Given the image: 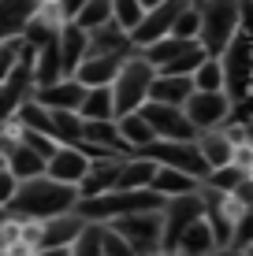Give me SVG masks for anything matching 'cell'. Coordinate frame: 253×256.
<instances>
[{"mask_svg": "<svg viewBox=\"0 0 253 256\" xmlns=\"http://www.w3.org/2000/svg\"><path fill=\"white\" fill-rule=\"evenodd\" d=\"M90 164H93V160L82 152V148H75V145H60L56 152L49 156V164H45V178L60 182V186L78 190V186H82V178H86V171H90Z\"/></svg>", "mask_w": 253, "mask_h": 256, "instance_id": "7c38bea8", "label": "cell"}, {"mask_svg": "<svg viewBox=\"0 0 253 256\" xmlns=\"http://www.w3.org/2000/svg\"><path fill=\"white\" fill-rule=\"evenodd\" d=\"M179 0H160V4H149V15L142 19L134 34H130V48L134 52H145L153 45H160L164 38H171V22H175L179 15Z\"/></svg>", "mask_w": 253, "mask_h": 256, "instance_id": "30bf717a", "label": "cell"}, {"mask_svg": "<svg viewBox=\"0 0 253 256\" xmlns=\"http://www.w3.org/2000/svg\"><path fill=\"white\" fill-rule=\"evenodd\" d=\"M153 256H179V252H153Z\"/></svg>", "mask_w": 253, "mask_h": 256, "instance_id": "ee69618b", "label": "cell"}, {"mask_svg": "<svg viewBox=\"0 0 253 256\" xmlns=\"http://www.w3.org/2000/svg\"><path fill=\"white\" fill-rule=\"evenodd\" d=\"M197 145V152H201V160L208 167V174L212 171H220V167H231L234 160V141L227 138V130H212V134H201L194 141Z\"/></svg>", "mask_w": 253, "mask_h": 256, "instance_id": "ac0fdd59", "label": "cell"}, {"mask_svg": "<svg viewBox=\"0 0 253 256\" xmlns=\"http://www.w3.org/2000/svg\"><path fill=\"white\" fill-rule=\"evenodd\" d=\"M75 208H78V190L60 186V182L41 174V178L19 182L12 204H8V216L19 219V223H49V219L71 216Z\"/></svg>", "mask_w": 253, "mask_h": 256, "instance_id": "6da1fadb", "label": "cell"}, {"mask_svg": "<svg viewBox=\"0 0 253 256\" xmlns=\"http://www.w3.org/2000/svg\"><path fill=\"white\" fill-rule=\"evenodd\" d=\"M119 167H123V156L93 160V164H90V171H86V178H82V186H78V200H93V197H104V193H112Z\"/></svg>", "mask_w": 253, "mask_h": 256, "instance_id": "9a60e30c", "label": "cell"}, {"mask_svg": "<svg viewBox=\"0 0 253 256\" xmlns=\"http://www.w3.org/2000/svg\"><path fill=\"white\" fill-rule=\"evenodd\" d=\"M34 12H38V4H30V0H23V4H15V0L0 4V41L23 38V30L34 19Z\"/></svg>", "mask_w": 253, "mask_h": 256, "instance_id": "d4e9b609", "label": "cell"}, {"mask_svg": "<svg viewBox=\"0 0 253 256\" xmlns=\"http://www.w3.org/2000/svg\"><path fill=\"white\" fill-rule=\"evenodd\" d=\"M86 56H134L130 48V38L116 26H104V30L90 34V52Z\"/></svg>", "mask_w": 253, "mask_h": 256, "instance_id": "4316f807", "label": "cell"}, {"mask_svg": "<svg viewBox=\"0 0 253 256\" xmlns=\"http://www.w3.org/2000/svg\"><path fill=\"white\" fill-rule=\"evenodd\" d=\"M190 82H194V93H223V67H220V60L205 56Z\"/></svg>", "mask_w": 253, "mask_h": 256, "instance_id": "4dcf8cb0", "label": "cell"}, {"mask_svg": "<svg viewBox=\"0 0 253 256\" xmlns=\"http://www.w3.org/2000/svg\"><path fill=\"white\" fill-rule=\"evenodd\" d=\"M34 256H71V249H45V252H34Z\"/></svg>", "mask_w": 253, "mask_h": 256, "instance_id": "60d3db41", "label": "cell"}, {"mask_svg": "<svg viewBox=\"0 0 253 256\" xmlns=\"http://www.w3.org/2000/svg\"><path fill=\"white\" fill-rule=\"evenodd\" d=\"M19 141H23L26 148H30V152H38V156H41L45 164H49V156H52V152L60 148V145H56L52 138H45V134H30V130H23V134H19Z\"/></svg>", "mask_w": 253, "mask_h": 256, "instance_id": "d590c367", "label": "cell"}, {"mask_svg": "<svg viewBox=\"0 0 253 256\" xmlns=\"http://www.w3.org/2000/svg\"><path fill=\"white\" fill-rule=\"evenodd\" d=\"M145 15H149V4H145V0H112V26L123 30L127 38L142 26Z\"/></svg>", "mask_w": 253, "mask_h": 256, "instance_id": "f1b7e54d", "label": "cell"}, {"mask_svg": "<svg viewBox=\"0 0 253 256\" xmlns=\"http://www.w3.org/2000/svg\"><path fill=\"white\" fill-rule=\"evenodd\" d=\"M82 96H86V90L75 82V78H60V82H52V86L34 90L30 100L41 104L45 112H78L82 108Z\"/></svg>", "mask_w": 253, "mask_h": 256, "instance_id": "4fadbf2b", "label": "cell"}, {"mask_svg": "<svg viewBox=\"0 0 253 256\" xmlns=\"http://www.w3.org/2000/svg\"><path fill=\"white\" fill-rule=\"evenodd\" d=\"M34 93V82H30V67H19L4 86H0V122H12L15 112L23 108V100Z\"/></svg>", "mask_w": 253, "mask_h": 256, "instance_id": "e0dca14e", "label": "cell"}, {"mask_svg": "<svg viewBox=\"0 0 253 256\" xmlns=\"http://www.w3.org/2000/svg\"><path fill=\"white\" fill-rule=\"evenodd\" d=\"M156 178V164L145 160V156H127L123 167H119L116 174V186H112V193H142L149 190Z\"/></svg>", "mask_w": 253, "mask_h": 256, "instance_id": "2e32d148", "label": "cell"}, {"mask_svg": "<svg viewBox=\"0 0 253 256\" xmlns=\"http://www.w3.org/2000/svg\"><path fill=\"white\" fill-rule=\"evenodd\" d=\"M101 252H104V256H138V252L123 242V238L112 234L108 226H101Z\"/></svg>", "mask_w": 253, "mask_h": 256, "instance_id": "8d00e7d4", "label": "cell"}, {"mask_svg": "<svg viewBox=\"0 0 253 256\" xmlns=\"http://www.w3.org/2000/svg\"><path fill=\"white\" fill-rule=\"evenodd\" d=\"M26 64V48H23V38L15 41H0V86L8 82V78L15 74Z\"/></svg>", "mask_w": 253, "mask_h": 256, "instance_id": "1f68e13d", "label": "cell"}, {"mask_svg": "<svg viewBox=\"0 0 253 256\" xmlns=\"http://www.w3.org/2000/svg\"><path fill=\"white\" fill-rule=\"evenodd\" d=\"M231 112H234V104L227 100V93H190V100L182 104V116L197 130V138L212 134V130H223Z\"/></svg>", "mask_w": 253, "mask_h": 256, "instance_id": "52a82bcc", "label": "cell"}, {"mask_svg": "<svg viewBox=\"0 0 253 256\" xmlns=\"http://www.w3.org/2000/svg\"><path fill=\"white\" fill-rule=\"evenodd\" d=\"M153 78L156 70L145 64L142 56H130L123 60V67H119L116 82H112V100H116V119L119 116H130V112H142L145 104H149V90H153Z\"/></svg>", "mask_w": 253, "mask_h": 256, "instance_id": "7a4b0ae2", "label": "cell"}, {"mask_svg": "<svg viewBox=\"0 0 253 256\" xmlns=\"http://www.w3.org/2000/svg\"><path fill=\"white\" fill-rule=\"evenodd\" d=\"M246 252H249V256H253V245H249V249H246Z\"/></svg>", "mask_w": 253, "mask_h": 256, "instance_id": "f6af8a7d", "label": "cell"}, {"mask_svg": "<svg viewBox=\"0 0 253 256\" xmlns=\"http://www.w3.org/2000/svg\"><path fill=\"white\" fill-rule=\"evenodd\" d=\"M15 190H19V182L8 174V167H0V212H8V204H12Z\"/></svg>", "mask_w": 253, "mask_h": 256, "instance_id": "f35d334b", "label": "cell"}, {"mask_svg": "<svg viewBox=\"0 0 253 256\" xmlns=\"http://www.w3.org/2000/svg\"><path fill=\"white\" fill-rule=\"evenodd\" d=\"M227 197H231V200H234L238 208H253V178L246 174V178H242L238 186H234V190L227 193Z\"/></svg>", "mask_w": 253, "mask_h": 256, "instance_id": "74e56055", "label": "cell"}, {"mask_svg": "<svg viewBox=\"0 0 253 256\" xmlns=\"http://www.w3.org/2000/svg\"><path fill=\"white\" fill-rule=\"evenodd\" d=\"M142 119L153 126L156 141H197V130L186 122L182 108H164V104H145Z\"/></svg>", "mask_w": 253, "mask_h": 256, "instance_id": "8fae6325", "label": "cell"}, {"mask_svg": "<svg viewBox=\"0 0 253 256\" xmlns=\"http://www.w3.org/2000/svg\"><path fill=\"white\" fill-rule=\"evenodd\" d=\"M78 119L86 122H116V100H112V86L108 90H86Z\"/></svg>", "mask_w": 253, "mask_h": 256, "instance_id": "484cf974", "label": "cell"}, {"mask_svg": "<svg viewBox=\"0 0 253 256\" xmlns=\"http://www.w3.org/2000/svg\"><path fill=\"white\" fill-rule=\"evenodd\" d=\"M246 145H253V122H246Z\"/></svg>", "mask_w": 253, "mask_h": 256, "instance_id": "7bdbcfd3", "label": "cell"}, {"mask_svg": "<svg viewBox=\"0 0 253 256\" xmlns=\"http://www.w3.org/2000/svg\"><path fill=\"white\" fill-rule=\"evenodd\" d=\"M238 34H242L246 41H253V0L238 4Z\"/></svg>", "mask_w": 253, "mask_h": 256, "instance_id": "ab89813d", "label": "cell"}, {"mask_svg": "<svg viewBox=\"0 0 253 256\" xmlns=\"http://www.w3.org/2000/svg\"><path fill=\"white\" fill-rule=\"evenodd\" d=\"M242 178H246V174H242L238 167H220V171H212V174L205 178V186H208V190H216V193H231Z\"/></svg>", "mask_w": 253, "mask_h": 256, "instance_id": "836d02e7", "label": "cell"}, {"mask_svg": "<svg viewBox=\"0 0 253 256\" xmlns=\"http://www.w3.org/2000/svg\"><path fill=\"white\" fill-rule=\"evenodd\" d=\"M138 156L153 160L156 167H171V171H179V174H190V178L201 182V186L208 178V167H205L194 141H153V145L145 148V152H138Z\"/></svg>", "mask_w": 253, "mask_h": 256, "instance_id": "5b68a950", "label": "cell"}, {"mask_svg": "<svg viewBox=\"0 0 253 256\" xmlns=\"http://www.w3.org/2000/svg\"><path fill=\"white\" fill-rule=\"evenodd\" d=\"M149 190L160 200H175V197H190V193H197V190H201V182H194L190 174L171 171V167H156V178H153Z\"/></svg>", "mask_w": 253, "mask_h": 256, "instance_id": "603a6c76", "label": "cell"}, {"mask_svg": "<svg viewBox=\"0 0 253 256\" xmlns=\"http://www.w3.org/2000/svg\"><path fill=\"white\" fill-rule=\"evenodd\" d=\"M71 256H104L101 252V226H86L82 234H78V242L71 245Z\"/></svg>", "mask_w": 253, "mask_h": 256, "instance_id": "e575fe53", "label": "cell"}, {"mask_svg": "<svg viewBox=\"0 0 253 256\" xmlns=\"http://www.w3.org/2000/svg\"><path fill=\"white\" fill-rule=\"evenodd\" d=\"M56 48H60V64H64V74L71 78L78 64L86 60V52H90V34H82L78 26H64L56 38Z\"/></svg>", "mask_w": 253, "mask_h": 256, "instance_id": "d6986e66", "label": "cell"}, {"mask_svg": "<svg viewBox=\"0 0 253 256\" xmlns=\"http://www.w3.org/2000/svg\"><path fill=\"white\" fill-rule=\"evenodd\" d=\"M201 8V38L197 45L205 48V56L220 60L227 45L238 38V4L231 0H212V4H197Z\"/></svg>", "mask_w": 253, "mask_h": 256, "instance_id": "3957f363", "label": "cell"}, {"mask_svg": "<svg viewBox=\"0 0 253 256\" xmlns=\"http://www.w3.org/2000/svg\"><path fill=\"white\" fill-rule=\"evenodd\" d=\"M220 67H223V93H227L231 104H242L249 96V70H253V41L238 38L227 45V52L220 56Z\"/></svg>", "mask_w": 253, "mask_h": 256, "instance_id": "8992f818", "label": "cell"}, {"mask_svg": "<svg viewBox=\"0 0 253 256\" xmlns=\"http://www.w3.org/2000/svg\"><path fill=\"white\" fill-rule=\"evenodd\" d=\"M249 178H253V167H249Z\"/></svg>", "mask_w": 253, "mask_h": 256, "instance_id": "bcb514c9", "label": "cell"}, {"mask_svg": "<svg viewBox=\"0 0 253 256\" xmlns=\"http://www.w3.org/2000/svg\"><path fill=\"white\" fill-rule=\"evenodd\" d=\"M175 252L179 256H216V238H212V226L205 223V219H197V223H190L186 230L179 234L175 242Z\"/></svg>", "mask_w": 253, "mask_h": 256, "instance_id": "7402d4cb", "label": "cell"}, {"mask_svg": "<svg viewBox=\"0 0 253 256\" xmlns=\"http://www.w3.org/2000/svg\"><path fill=\"white\" fill-rule=\"evenodd\" d=\"M171 38L175 41H197L201 38V8L197 4H182L175 22H171Z\"/></svg>", "mask_w": 253, "mask_h": 256, "instance_id": "f546056e", "label": "cell"}, {"mask_svg": "<svg viewBox=\"0 0 253 256\" xmlns=\"http://www.w3.org/2000/svg\"><path fill=\"white\" fill-rule=\"evenodd\" d=\"M160 219H164V252H175V242H179V234L186 230L190 223L205 219L201 190H197V193H190V197L164 200V208H160Z\"/></svg>", "mask_w": 253, "mask_h": 256, "instance_id": "ba28073f", "label": "cell"}, {"mask_svg": "<svg viewBox=\"0 0 253 256\" xmlns=\"http://www.w3.org/2000/svg\"><path fill=\"white\" fill-rule=\"evenodd\" d=\"M249 245H253V208H242V216H238V223H234V234H231V245H227V249L246 252Z\"/></svg>", "mask_w": 253, "mask_h": 256, "instance_id": "d6a6232c", "label": "cell"}, {"mask_svg": "<svg viewBox=\"0 0 253 256\" xmlns=\"http://www.w3.org/2000/svg\"><path fill=\"white\" fill-rule=\"evenodd\" d=\"M201 204H205V223L212 226V238H216V249H227L231 245V234H234V223H238L242 208L234 204L227 193H216L201 186Z\"/></svg>", "mask_w": 253, "mask_h": 256, "instance_id": "9c48e42d", "label": "cell"}, {"mask_svg": "<svg viewBox=\"0 0 253 256\" xmlns=\"http://www.w3.org/2000/svg\"><path fill=\"white\" fill-rule=\"evenodd\" d=\"M71 26H78L82 34H97L104 26H112V0H82Z\"/></svg>", "mask_w": 253, "mask_h": 256, "instance_id": "83f0119b", "label": "cell"}, {"mask_svg": "<svg viewBox=\"0 0 253 256\" xmlns=\"http://www.w3.org/2000/svg\"><path fill=\"white\" fill-rule=\"evenodd\" d=\"M4 167H8V174H12L15 182H30V178H41V174H45V160H41L38 152H30L23 141H15L4 152Z\"/></svg>", "mask_w": 253, "mask_h": 256, "instance_id": "ffe728a7", "label": "cell"}, {"mask_svg": "<svg viewBox=\"0 0 253 256\" xmlns=\"http://www.w3.org/2000/svg\"><path fill=\"white\" fill-rule=\"evenodd\" d=\"M116 130H119V138H123V145H127V152L134 148V156L138 152H145V148L153 145V126L142 119V112H130V116H119L116 119Z\"/></svg>", "mask_w": 253, "mask_h": 256, "instance_id": "cb8c5ba5", "label": "cell"}, {"mask_svg": "<svg viewBox=\"0 0 253 256\" xmlns=\"http://www.w3.org/2000/svg\"><path fill=\"white\" fill-rule=\"evenodd\" d=\"M108 230L119 234L138 256L164 252V219H160V208H156V212H134V216H123V219H112Z\"/></svg>", "mask_w": 253, "mask_h": 256, "instance_id": "277c9868", "label": "cell"}, {"mask_svg": "<svg viewBox=\"0 0 253 256\" xmlns=\"http://www.w3.org/2000/svg\"><path fill=\"white\" fill-rule=\"evenodd\" d=\"M123 60H130V56H86L71 78L82 86V90H108V86L116 82Z\"/></svg>", "mask_w": 253, "mask_h": 256, "instance_id": "5bb4252c", "label": "cell"}, {"mask_svg": "<svg viewBox=\"0 0 253 256\" xmlns=\"http://www.w3.org/2000/svg\"><path fill=\"white\" fill-rule=\"evenodd\" d=\"M216 256H249V252H238V249H220Z\"/></svg>", "mask_w": 253, "mask_h": 256, "instance_id": "b9f144b4", "label": "cell"}, {"mask_svg": "<svg viewBox=\"0 0 253 256\" xmlns=\"http://www.w3.org/2000/svg\"><path fill=\"white\" fill-rule=\"evenodd\" d=\"M194 93V82L190 78H168V74H156L153 78V90H149V104H164V108H182Z\"/></svg>", "mask_w": 253, "mask_h": 256, "instance_id": "44dd1931", "label": "cell"}]
</instances>
